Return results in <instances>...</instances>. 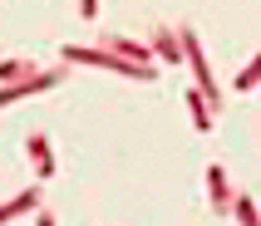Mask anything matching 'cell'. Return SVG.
Instances as JSON below:
<instances>
[{
    "instance_id": "cell-1",
    "label": "cell",
    "mask_w": 261,
    "mask_h": 226,
    "mask_svg": "<svg viewBox=\"0 0 261 226\" xmlns=\"http://www.w3.org/2000/svg\"><path fill=\"white\" fill-rule=\"evenodd\" d=\"M59 84V69H44L35 74V79H25V84H15V89H0V103H15V99H25V94H44V89H55Z\"/></svg>"
},
{
    "instance_id": "cell-2",
    "label": "cell",
    "mask_w": 261,
    "mask_h": 226,
    "mask_svg": "<svg viewBox=\"0 0 261 226\" xmlns=\"http://www.w3.org/2000/svg\"><path fill=\"white\" fill-rule=\"evenodd\" d=\"M207 192H212V207H217V212H232V207H237L232 187H227V172H222L217 162L207 167Z\"/></svg>"
},
{
    "instance_id": "cell-3",
    "label": "cell",
    "mask_w": 261,
    "mask_h": 226,
    "mask_svg": "<svg viewBox=\"0 0 261 226\" xmlns=\"http://www.w3.org/2000/svg\"><path fill=\"white\" fill-rule=\"evenodd\" d=\"M25 148H30V157H35V167H40V182H44V177H55V153H49V138H44V133H30Z\"/></svg>"
},
{
    "instance_id": "cell-4",
    "label": "cell",
    "mask_w": 261,
    "mask_h": 226,
    "mask_svg": "<svg viewBox=\"0 0 261 226\" xmlns=\"http://www.w3.org/2000/svg\"><path fill=\"white\" fill-rule=\"evenodd\" d=\"M35 207H44V202H40V187H25L20 197H10V202H5V207H0V221H15V216L35 212Z\"/></svg>"
},
{
    "instance_id": "cell-5",
    "label": "cell",
    "mask_w": 261,
    "mask_h": 226,
    "mask_svg": "<svg viewBox=\"0 0 261 226\" xmlns=\"http://www.w3.org/2000/svg\"><path fill=\"white\" fill-rule=\"evenodd\" d=\"M109 49H114L118 59H128V64H138V69H153V49H143L138 40H109Z\"/></svg>"
},
{
    "instance_id": "cell-6",
    "label": "cell",
    "mask_w": 261,
    "mask_h": 226,
    "mask_svg": "<svg viewBox=\"0 0 261 226\" xmlns=\"http://www.w3.org/2000/svg\"><path fill=\"white\" fill-rule=\"evenodd\" d=\"M35 64H30V59H5V64H0V84L5 89H15V84H25V79H35Z\"/></svg>"
},
{
    "instance_id": "cell-7",
    "label": "cell",
    "mask_w": 261,
    "mask_h": 226,
    "mask_svg": "<svg viewBox=\"0 0 261 226\" xmlns=\"http://www.w3.org/2000/svg\"><path fill=\"white\" fill-rule=\"evenodd\" d=\"M153 49H158V59H168V64L188 59V54H182V40H177V30H158V35H153Z\"/></svg>"
},
{
    "instance_id": "cell-8",
    "label": "cell",
    "mask_w": 261,
    "mask_h": 226,
    "mask_svg": "<svg viewBox=\"0 0 261 226\" xmlns=\"http://www.w3.org/2000/svg\"><path fill=\"white\" fill-rule=\"evenodd\" d=\"M188 108H192V123H197V133H212V103H207L197 89H188Z\"/></svg>"
},
{
    "instance_id": "cell-9",
    "label": "cell",
    "mask_w": 261,
    "mask_h": 226,
    "mask_svg": "<svg viewBox=\"0 0 261 226\" xmlns=\"http://www.w3.org/2000/svg\"><path fill=\"white\" fill-rule=\"evenodd\" d=\"M232 212H237V226H261V216H256V202H251L247 192L237 197V207H232Z\"/></svg>"
},
{
    "instance_id": "cell-10",
    "label": "cell",
    "mask_w": 261,
    "mask_h": 226,
    "mask_svg": "<svg viewBox=\"0 0 261 226\" xmlns=\"http://www.w3.org/2000/svg\"><path fill=\"white\" fill-rule=\"evenodd\" d=\"M256 84H261V54L251 59V64H247V69H242V74H237V84H232V89H237V94H242V89H256Z\"/></svg>"
},
{
    "instance_id": "cell-11",
    "label": "cell",
    "mask_w": 261,
    "mask_h": 226,
    "mask_svg": "<svg viewBox=\"0 0 261 226\" xmlns=\"http://www.w3.org/2000/svg\"><path fill=\"white\" fill-rule=\"evenodd\" d=\"M35 226H55V216H49V212H40V221H35Z\"/></svg>"
}]
</instances>
